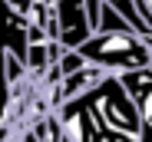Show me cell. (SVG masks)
Listing matches in <instances>:
<instances>
[{
    "label": "cell",
    "instance_id": "cell-1",
    "mask_svg": "<svg viewBox=\"0 0 152 142\" xmlns=\"http://www.w3.org/2000/svg\"><path fill=\"white\" fill-rule=\"evenodd\" d=\"M80 56L86 60V66H96L109 76H122V73H132V69H145L152 66L149 56V46L139 33L132 30H106V33H93L89 40H83L80 46Z\"/></svg>",
    "mask_w": 152,
    "mask_h": 142
},
{
    "label": "cell",
    "instance_id": "cell-2",
    "mask_svg": "<svg viewBox=\"0 0 152 142\" xmlns=\"http://www.w3.org/2000/svg\"><path fill=\"white\" fill-rule=\"evenodd\" d=\"M119 83L126 86V92L132 96L139 122H142V135L152 139V66L145 69H132V73H122Z\"/></svg>",
    "mask_w": 152,
    "mask_h": 142
},
{
    "label": "cell",
    "instance_id": "cell-3",
    "mask_svg": "<svg viewBox=\"0 0 152 142\" xmlns=\"http://www.w3.org/2000/svg\"><path fill=\"white\" fill-rule=\"evenodd\" d=\"M109 73H103V69H96V66H83L80 73H73V76H63L60 83V103H69V99H80L86 96V92H93L96 86H103Z\"/></svg>",
    "mask_w": 152,
    "mask_h": 142
},
{
    "label": "cell",
    "instance_id": "cell-4",
    "mask_svg": "<svg viewBox=\"0 0 152 142\" xmlns=\"http://www.w3.org/2000/svg\"><path fill=\"white\" fill-rule=\"evenodd\" d=\"M83 66H86V60L80 56V50H63V53H60V60H56L60 76H73V73H80Z\"/></svg>",
    "mask_w": 152,
    "mask_h": 142
},
{
    "label": "cell",
    "instance_id": "cell-5",
    "mask_svg": "<svg viewBox=\"0 0 152 142\" xmlns=\"http://www.w3.org/2000/svg\"><path fill=\"white\" fill-rule=\"evenodd\" d=\"M0 142H10V129L7 126H0Z\"/></svg>",
    "mask_w": 152,
    "mask_h": 142
},
{
    "label": "cell",
    "instance_id": "cell-6",
    "mask_svg": "<svg viewBox=\"0 0 152 142\" xmlns=\"http://www.w3.org/2000/svg\"><path fill=\"white\" fill-rule=\"evenodd\" d=\"M142 40H145V46H149V56H152V30H149V33H145Z\"/></svg>",
    "mask_w": 152,
    "mask_h": 142
}]
</instances>
